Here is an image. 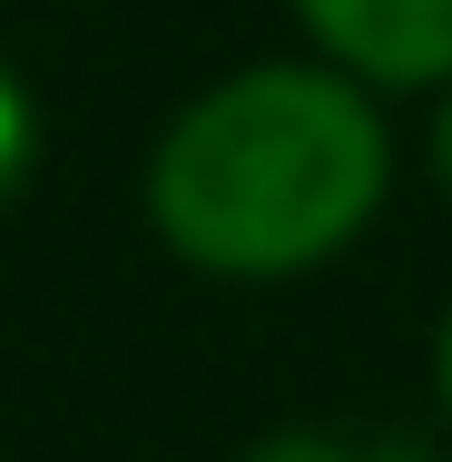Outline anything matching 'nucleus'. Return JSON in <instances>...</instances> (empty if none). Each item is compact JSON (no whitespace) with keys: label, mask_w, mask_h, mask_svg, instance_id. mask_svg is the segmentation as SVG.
I'll return each instance as SVG.
<instances>
[{"label":"nucleus","mask_w":452,"mask_h":462,"mask_svg":"<svg viewBox=\"0 0 452 462\" xmlns=\"http://www.w3.org/2000/svg\"><path fill=\"white\" fill-rule=\"evenodd\" d=\"M383 197V118L345 69H236L178 108L148 158V217L197 276H305Z\"/></svg>","instance_id":"1"},{"label":"nucleus","mask_w":452,"mask_h":462,"mask_svg":"<svg viewBox=\"0 0 452 462\" xmlns=\"http://www.w3.org/2000/svg\"><path fill=\"white\" fill-rule=\"evenodd\" d=\"M295 20L355 79H393V89L452 79V0H295Z\"/></svg>","instance_id":"2"},{"label":"nucleus","mask_w":452,"mask_h":462,"mask_svg":"<svg viewBox=\"0 0 452 462\" xmlns=\"http://www.w3.org/2000/svg\"><path fill=\"white\" fill-rule=\"evenodd\" d=\"M30 168H40V98H30V79L0 60V207L30 187Z\"/></svg>","instance_id":"3"},{"label":"nucleus","mask_w":452,"mask_h":462,"mask_svg":"<svg viewBox=\"0 0 452 462\" xmlns=\"http://www.w3.org/2000/svg\"><path fill=\"white\" fill-rule=\"evenodd\" d=\"M236 462H433L423 443H345V433H266Z\"/></svg>","instance_id":"4"},{"label":"nucleus","mask_w":452,"mask_h":462,"mask_svg":"<svg viewBox=\"0 0 452 462\" xmlns=\"http://www.w3.org/2000/svg\"><path fill=\"white\" fill-rule=\"evenodd\" d=\"M443 413H452V315H443Z\"/></svg>","instance_id":"6"},{"label":"nucleus","mask_w":452,"mask_h":462,"mask_svg":"<svg viewBox=\"0 0 452 462\" xmlns=\"http://www.w3.org/2000/svg\"><path fill=\"white\" fill-rule=\"evenodd\" d=\"M433 168H443V197H452V98H443V118H433Z\"/></svg>","instance_id":"5"}]
</instances>
